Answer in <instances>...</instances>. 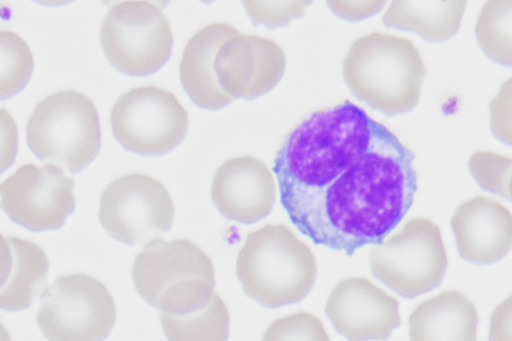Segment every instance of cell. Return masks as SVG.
Returning <instances> with one entry per match:
<instances>
[{
	"instance_id": "6da1fadb",
	"label": "cell",
	"mask_w": 512,
	"mask_h": 341,
	"mask_svg": "<svg viewBox=\"0 0 512 341\" xmlns=\"http://www.w3.org/2000/svg\"><path fill=\"white\" fill-rule=\"evenodd\" d=\"M273 171L294 226L348 256L381 243L417 191L414 154L350 101L299 122L277 150Z\"/></svg>"
},
{
	"instance_id": "7a4b0ae2",
	"label": "cell",
	"mask_w": 512,
	"mask_h": 341,
	"mask_svg": "<svg viewBox=\"0 0 512 341\" xmlns=\"http://www.w3.org/2000/svg\"><path fill=\"white\" fill-rule=\"evenodd\" d=\"M342 73L356 98L385 115H399L417 105L426 66L410 39L372 32L352 43Z\"/></svg>"
},
{
	"instance_id": "3957f363",
	"label": "cell",
	"mask_w": 512,
	"mask_h": 341,
	"mask_svg": "<svg viewBox=\"0 0 512 341\" xmlns=\"http://www.w3.org/2000/svg\"><path fill=\"white\" fill-rule=\"evenodd\" d=\"M236 275L248 297L277 308L309 294L317 266L311 249L287 226L267 224L247 235L236 259Z\"/></svg>"
},
{
	"instance_id": "277c9868",
	"label": "cell",
	"mask_w": 512,
	"mask_h": 341,
	"mask_svg": "<svg viewBox=\"0 0 512 341\" xmlns=\"http://www.w3.org/2000/svg\"><path fill=\"white\" fill-rule=\"evenodd\" d=\"M132 278L138 294L166 315L203 307L216 294L211 259L186 239L149 241L134 260Z\"/></svg>"
},
{
	"instance_id": "5b68a950",
	"label": "cell",
	"mask_w": 512,
	"mask_h": 341,
	"mask_svg": "<svg viewBox=\"0 0 512 341\" xmlns=\"http://www.w3.org/2000/svg\"><path fill=\"white\" fill-rule=\"evenodd\" d=\"M26 141L43 163L69 173L83 170L101 146L95 104L87 95L70 89L48 95L27 121Z\"/></svg>"
},
{
	"instance_id": "8992f818",
	"label": "cell",
	"mask_w": 512,
	"mask_h": 341,
	"mask_svg": "<svg viewBox=\"0 0 512 341\" xmlns=\"http://www.w3.org/2000/svg\"><path fill=\"white\" fill-rule=\"evenodd\" d=\"M448 258L441 230L426 218H413L372 244L369 267L374 277L401 297L414 298L437 287Z\"/></svg>"
},
{
	"instance_id": "52a82bcc",
	"label": "cell",
	"mask_w": 512,
	"mask_h": 341,
	"mask_svg": "<svg viewBox=\"0 0 512 341\" xmlns=\"http://www.w3.org/2000/svg\"><path fill=\"white\" fill-rule=\"evenodd\" d=\"M100 43L116 70L141 76L156 72L167 62L173 35L159 6L145 0H128L112 6L107 13Z\"/></svg>"
},
{
	"instance_id": "ba28073f",
	"label": "cell",
	"mask_w": 512,
	"mask_h": 341,
	"mask_svg": "<svg viewBox=\"0 0 512 341\" xmlns=\"http://www.w3.org/2000/svg\"><path fill=\"white\" fill-rule=\"evenodd\" d=\"M115 320V302L107 287L83 273L58 277L42 295L36 316L42 334L54 341L102 340Z\"/></svg>"
},
{
	"instance_id": "9c48e42d",
	"label": "cell",
	"mask_w": 512,
	"mask_h": 341,
	"mask_svg": "<svg viewBox=\"0 0 512 341\" xmlns=\"http://www.w3.org/2000/svg\"><path fill=\"white\" fill-rule=\"evenodd\" d=\"M111 127L126 150L145 156L163 155L185 138L188 113L176 96L156 86L125 92L114 104Z\"/></svg>"
},
{
	"instance_id": "30bf717a",
	"label": "cell",
	"mask_w": 512,
	"mask_h": 341,
	"mask_svg": "<svg viewBox=\"0 0 512 341\" xmlns=\"http://www.w3.org/2000/svg\"><path fill=\"white\" fill-rule=\"evenodd\" d=\"M174 205L166 187L151 176L119 177L104 190L99 220L114 239L133 245L156 239L173 223Z\"/></svg>"
},
{
	"instance_id": "8fae6325",
	"label": "cell",
	"mask_w": 512,
	"mask_h": 341,
	"mask_svg": "<svg viewBox=\"0 0 512 341\" xmlns=\"http://www.w3.org/2000/svg\"><path fill=\"white\" fill-rule=\"evenodd\" d=\"M74 179L55 164H24L0 185L1 208L33 232L61 228L74 211Z\"/></svg>"
},
{
	"instance_id": "7c38bea8",
	"label": "cell",
	"mask_w": 512,
	"mask_h": 341,
	"mask_svg": "<svg viewBox=\"0 0 512 341\" xmlns=\"http://www.w3.org/2000/svg\"><path fill=\"white\" fill-rule=\"evenodd\" d=\"M286 58L274 40L237 35L219 48L214 69L220 87L231 98L251 100L272 90L284 75Z\"/></svg>"
},
{
	"instance_id": "4fadbf2b",
	"label": "cell",
	"mask_w": 512,
	"mask_h": 341,
	"mask_svg": "<svg viewBox=\"0 0 512 341\" xmlns=\"http://www.w3.org/2000/svg\"><path fill=\"white\" fill-rule=\"evenodd\" d=\"M325 313L335 330L349 340H384L400 325L398 301L367 278L337 284Z\"/></svg>"
},
{
	"instance_id": "5bb4252c",
	"label": "cell",
	"mask_w": 512,
	"mask_h": 341,
	"mask_svg": "<svg viewBox=\"0 0 512 341\" xmlns=\"http://www.w3.org/2000/svg\"><path fill=\"white\" fill-rule=\"evenodd\" d=\"M211 198L224 217L252 224L271 212L276 186L265 163L249 155L239 156L218 167L211 185Z\"/></svg>"
},
{
	"instance_id": "9a60e30c",
	"label": "cell",
	"mask_w": 512,
	"mask_h": 341,
	"mask_svg": "<svg viewBox=\"0 0 512 341\" xmlns=\"http://www.w3.org/2000/svg\"><path fill=\"white\" fill-rule=\"evenodd\" d=\"M451 228L459 255L472 264H493L512 248V213L485 196H475L459 205L451 218Z\"/></svg>"
},
{
	"instance_id": "2e32d148",
	"label": "cell",
	"mask_w": 512,
	"mask_h": 341,
	"mask_svg": "<svg viewBox=\"0 0 512 341\" xmlns=\"http://www.w3.org/2000/svg\"><path fill=\"white\" fill-rule=\"evenodd\" d=\"M239 34L232 25L213 23L200 29L187 42L179 75L184 90L197 106L215 110L233 100L218 83L214 60L221 45Z\"/></svg>"
},
{
	"instance_id": "e0dca14e",
	"label": "cell",
	"mask_w": 512,
	"mask_h": 341,
	"mask_svg": "<svg viewBox=\"0 0 512 341\" xmlns=\"http://www.w3.org/2000/svg\"><path fill=\"white\" fill-rule=\"evenodd\" d=\"M48 270V257L40 246L3 236L0 307L17 311L34 303L47 289Z\"/></svg>"
},
{
	"instance_id": "ac0fdd59",
	"label": "cell",
	"mask_w": 512,
	"mask_h": 341,
	"mask_svg": "<svg viewBox=\"0 0 512 341\" xmlns=\"http://www.w3.org/2000/svg\"><path fill=\"white\" fill-rule=\"evenodd\" d=\"M478 311L458 291H443L420 303L410 314L409 337L413 341H473L477 336Z\"/></svg>"
},
{
	"instance_id": "d6986e66",
	"label": "cell",
	"mask_w": 512,
	"mask_h": 341,
	"mask_svg": "<svg viewBox=\"0 0 512 341\" xmlns=\"http://www.w3.org/2000/svg\"><path fill=\"white\" fill-rule=\"evenodd\" d=\"M466 4L467 0H392L382 20L387 27L438 43L456 34Z\"/></svg>"
},
{
	"instance_id": "ffe728a7",
	"label": "cell",
	"mask_w": 512,
	"mask_h": 341,
	"mask_svg": "<svg viewBox=\"0 0 512 341\" xmlns=\"http://www.w3.org/2000/svg\"><path fill=\"white\" fill-rule=\"evenodd\" d=\"M167 339L173 341H223L229 335V313L222 298L216 293L205 306L179 314H160Z\"/></svg>"
},
{
	"instance_id": "44dd1931",
	"label": "cell",
	"mask_w": 512,
	"mask_h": 341,
	"mask_svg": "<svg viewBox=\"0 0 512 341\" xmlns=\"http://www.w3.org/2000/svg\"><path fill=\"white\" fill-rule=\"evenodd\" d=\"M475 35L492 61L512 65V0H487L478 16Z\"/></svg>"
},
{
	"instance_id": "7402d4cb",
	"label": "cell",
	"mask_w": 512,
	"mask_h": 341,
	"mask_svg": "<svg viewBox=\"0 0 512 341\" xmlns=\"http://www.w3.org/2000/svg\"><path fill=\"white\" fill-rule=\"evenodd\" d=\"M0 96L10 98L21 91L33 71V56L28 44L18 34L0 31Z\"/></svg>"
},
{
	"instance_id": "603a6c76",
	"label": "cell",
	"mask_w": 512,
	"mask_h": 341,
	"mask_svg": "<svg viewBox=\"0 0 512 341\" xmlns=\"http://www.w3.org/2000/svg\"><path fill=\"white\" fill-rule=\"evenodd\" d=\"M468 168L482 189L509 198L511 157L491 151H478L469 157Z\"/></svg>"
},
{
	"instance_id": "cb8c5ba5",
	"label": "cell",
	"mask_w": 512,
	"mask_h": 341,
	"mask_svg": "<svg viewBox=\"0 0 512 341\" xmlns=\"http://www.w3.org/2000/svg\"><path fill=\"white\" fill-rule=\"evenodd\" d=\"M254 25L274 29L287 26L293 19L304 16L312 0H241Z\"/></svg>"
},
{
	"instance_id": "d4e9b609",
	"label": "cell",
	"mask_w": 512,
	"mask_h": 341,
	"mask_svg": "<svg viewBox=\"0 0 512 341\" xmlns=\"http://www.w3.org/2000/svg\"><path fill=\"white\" fill-rule=\"evenodd\" d=\"M263 340L326 341L329 340V336L318 317L300 312L275 320L267 328Z\"/></svg>"
},
{
	"instance_id": "484cf974",
	"label": "cell",
	"mask_w": 512,
	"mask_h": 341,
	"mask_svg": "<svg viewBox=\"0 0 512 341\" xmlns=\"http://www.w3.org/2000/svg\"><path fill=\"white\" fill-rule=\"evenodd\" d=\"M488 108L492 134L501 142L512 146V77L501 84Z\"/></svg>"
},
{
	"instance_id": "4316f807",
	"label": "cell",
	"mask_w": 512,
	"mask_h": 341,
	"mask_svg": "<svg viewBox=\"0 0 512 341\" xmlns=\"http://www.w3.org/2000/svg\"><path fill=\"white\" fill-rule=\"evenodd\" d=\"M387 0H326L329 9L337 17L356 22L378 13Z\"/></svg>"
},
{
	"instance_id": "83f0119b",
	"label": "cell",
	"mask_w": 512,
	"mask_h": 341,
	"mask_svg": "<svg viewBox=\"0 0 512 341\" xmlns=\"http://www.w3.org/2000/svg\"><path fill=\"white\" fill-rule=\"evenodd\" d=\"M488 338L491 341H512V295L493 310Z\"/></svg>"
},
{
	"instance_id": "f1b7e54d",
	"label": "cell",
	"mask_w": 512,
	"mask_h": 341,
	"mask_svg": "<svg viewBox=\"0 0 512 341\" xmlns=\"http://www.w3.org/2000/svg\"><path fill=\"white\" fill-rule=\"evenodd\" d=\"M101 1L106 7H112L120 2L128 1V0H101ZM145 1L152 2V3L156 4L157 6H159L160 8L166 7L168 5V3L170 2V0H145Z\"/></svg>"
},
{
	"instance_id": "f546056e",
	"label": "cell",
	"mask_w": 512,
	"mask_h": 341,
	"mask_svg": "<svg viewBox=\"0 0 512 341\" xmlns=\"http://www.w3.org/2000/svg\"><path fill=\"white\" fill-rule=\"evenodd\" d=\"M33 1L38 4L44 5V6H59V5L68 4L75 0H33Z\"/></svg>"
},
{
	"instance_id": "4dcf8cb0",
	"label": "cell",
	"mask_w": 512,
	"mask_h": 341,
	"mask_svg": "<svg viewBox=\"0 0 512 341\" xmlns=\"http://www.w3.org/2000/svg\"><path fill=\"white\" fill-rule=\"evenodd\" d=\"M509 198L512 200V176L509 182Z\"/></svg>"
},
{
	"instance_id": "1f68e13d",
	"label": "cell",
	"mask_w": 512,
	"mask_h": 341,
	"mask_svg": "<svg viewBox=\"0 0 512 341\" xmlns=\"http://www.w3.org/2000/svg\"><path fill=\"white\" fill-rule=\"evenodd\" d=\"M201 1L204 2V3L209 4V3L213 2L214 0H201Z\"/></svg>"
}]
</instances>
